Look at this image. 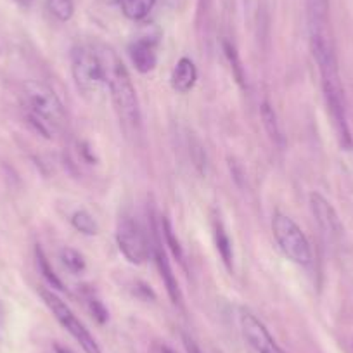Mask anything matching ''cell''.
<instances>
[{
    "label": "cell",
    "instance_id": "1",
    "mask_svg": "<svg viewBox=\"0 0 353 353\" xmlns=\"http://www.w3.org/2000/svg\"><path fill=\"white\" fill-rule=\"evenodd\" d=\"M103 54L106 64V85L110 87L118 118L125 128L137 132L141 128V106L130 74L113 50L103 47Z\"/></svg>",
    "mask_w": 353,
    "mask_h": 353
},
{
    "label": "cell",
    "instance_id": "2",
    "mask_svg": "<svg viewBox=\"0 0 353 353\" xmlns=\"http://www.w3.org/2000/svg\"><path fill=\"white\" fill-rule=\"evenodd\" d=\"M317 66L319 71H321L325 106H327L329 114H331L332 127H334L336 135H338L339 145L350 151V149H353V139L352 132H350L348 117H346L345 88H343L341 77H339L338 59L329 57V61H317Z\"/></svg>",
    "mask_w": 353,
    "mask_h": 353
},
{
    "label": "cell",
    "instance_id": "3",
    "mask_svg": "<svg viewBox=\"0 0 353 353\" xmlns=\"http://www.w3.org/2000/svg\"><path fill=\"white\" fill-rule=\"evenodd\" d=\"M25 99L30 110V121L43 137L49 139L50 132L66 125V110L49 85L28 81L25 85Z\"/></svg>",
    "mask_w": 353,
    "mask_h": 353
},
{
    "label": "cell",
    "instance_id": "4",
    "mask_svg": "<svg viewBox=\"0 0 353 353\" xmlns=\"http://www.w3.org/2000/svg\"><path fill=\"white\" fill-rule=\"evenodd\" d=\"M71 73L74 83L85 96L99 94L106 85V64H104L103 47L77 46L71 52Z\"/></svg>",
    "mask_w": 353,
    "mask_h": 353
},
{
    "label": "cell",
    "instance_id": "5",
    "mask_svg": "<svg viewBox=\"0 0 353 353\" xmlns=\"http://www.w3.org/2000/svg\"><path fill=\"white\" fill-rule=\"evenodd\" d=\"M272 232L281 251L296 265H308L312 261V248L303 230L291 216L277 212L272 219Z\"/></svg>",
    "mask_w": 353,
    "mask_h": 353
},
{
    "label": "cell",
    "instance_id": "6",
    "mask_svg": "<svg viewBox=\"0 0 353 353\" xmlns=\"http://www.w3.org/2000/svg\"><path fill=\"white\" fill-rule=\"evenodd\" d=\"M40 294H42L46 305L54 314V317L57 319V322H59V324L63 325V327L66 329V331L70 332L78 343H80V346L83 348L85 353H101V348L99 345H97L96 339H94V336L88 332V329L78 321L77 315L71 312V308L68 307V305L64 303L56 293L42 290L40 291Z\"/></svg>",
    "mask_w": 353,
    "mask_h": 353
},
{
    "label": "cell",
    "instance_id": "7",
    "mask_svg": "<svg viewBox=\"0 0 353 353\" xmlns=\"http://www.w3.org/2000/svg\"><path fill=\"white\" fill-rule=\"evenodd\" d=\"M117 243L121 254L130 263L141 265L149 256V241L144 229L134 216L123 215L117 227Z\"/></svg>",
    "mask_w": 353,
    "mask_h": 353
},
{
    "label": "cell",
    "instance_id": "8",
    "mask_svg": "<svg viewBox=\"0 0 353 353\" xmlns=\"http://www.w3.org/2000/svg\"><path fill=\"white\" fill-rule=\"evenodd\" d=\"M239 324L244 339L253 348L254 353H286L277 345L276 339L272 338L269 329L265 327L263 322L258 317H254L246 308H241Z\"/></svg>",
    "mask_w": 353,
    "mask_h": 353
},
{
    "label": "cell",
    "instance_id": "9",
    "mask_svg": "<svg viewBox=\"0 0 353 353\" xmlns=\"http://www.w3.org/2000/svg\"><path fill=\"white\" fill-rule=\"evenodd\" d=\"M310 208L315 220H317L319 229L322 230V234H324V237L327 239V243H339L345 230H343L341 220H339L338 213L332 208L331 203H329L324 196L319 194V192H312Z\"/></svg>",
    "mask_w": 353,
    "mask_h": 353
},
{
    "label": "cell",
    "instance_id": "10",
    "mask_svg": "<svg viewBox=\"0 0 353 353\" xmlns=\"http://www.w3.org/2000/svg\"><path fill=\"white\" fill-rule=\"evenodd\" d=\"M128 54L139 73H149L158 64V52H156V40L151 37H142L128 47Z\"/></svg>",
    "mask_w": 353,
    "mask_h": 353
},
{
    "label": "cell",
    "instance_id": "11",
    "mask_svg": "<svg viewBox=\"0 0 353 353\" xmlns=\"http://www.w3.org/2000/svg\"><path fill=\"white\" fill-rule=\"evenodd\" d=\"M154 260H156V265H158L159 276H161L163 283H165L166 293H168L170 300H172L175 305H182V293H181V288H179V281H176L175 274H173L172 265H170L168 258H166L159 241H156Z\"/></svg>",
    "mask_w": 353,
    "mask_h": 353
},
{
    "label": "cell",
    "instance_id": "12",
    "mask_svg": "<svg viewBox=\"0 0 353 353\" xmlns=\"http://www.w3.org/2000/svg\"><path fill=\"white\" fill-rule=\"evenodd\" d=\"M172 88L179 94H188L194 88L196 80H198V70L196 64L189 57H182L175 64L172 71Z\"/></svg>",
    "mask_w": 353,
    "mask_h": 353
},
{
    "label": "cell",
    "instance_id": "13",
    "mask_svg": "<svg viewBox=\"0 0 353 353\" xmlns=\"http://www.w3.org/2000/svg\"><path fill=\"white\" fill-rule=\"evenodd\" d=\"M213 237H215L216 251L222 256L223 263L229 270H232V261H234V251H232V241H230L229 234H227L225 225L220 220V216L213 219Z\"/></svg>",
    "mask_w": 353,
    "mask_h": 353
},
{
    "label": "cell",
    "instance_id": "14",
    "mask_svg": "<svg viewBox=\"0 0 353 353\" xmlns=\"http://www.w3.org/2000/svg\"><path fill=\"white\" fill-rule=\"evenodd\" d=\"M261 120H263V125L265 128H267V132H269L270 139H272L277 145L283 148L284 145L283 132H281L276 111H274V108L270 106L269 101H263V103H261Z\"/></svg>",
    "mask_w": 353,
    "mask_h": 353
},
{
    "label": "cell",
    "instance_id": "15",
    "mask_svg": "<svg viewBox=\"0 0 353 353\" xmlns=\"http://www.w3.org/2000/svg\"><path fill=\"white\" fill-rule=\"evenodd\" d=\"M121 11L132 21H141L154 8L156 0H120Z\"/></svg>",
    "mask_w": 353,
    "mask_h": 353
},
{
    "label": "cell",
    "instance_id": "16",
    "mask_svg": "<svg viewBox=\"0 0 353 353\" xmlns=\"http://www.w3.org/2000/svg\"><path fill=\"white\" fill-rule=\"evenodd\" d=\"M35 256H37V265H39V270H40V274L43 276V279H46L47 283L54 288V290L63 291L64 290L63 281H61L59 277H57V274L54 272V269L50 267L49 260H47L46 253H43V250L40 246L35 248Z\"/></svg>",
    "mask_w": 353,
    "mask_h": 353
},
{
    "label": "cell",
    "instance_id": "17",
    "mask_svg": "<svg viewBox=\"0 0 353 353\" xmlns=\"http://www.w3.org/2000/svg\"><path fill=\"white\" fill-rule=\"evenodd\" d=\"M71 225H73L78 232L85 234V236H96V234H99V225H97V222L94 220V216L88 212H85V210L73 213V216H71Z\"/></svg>",
    "mask_w": 353,
    "mask_h": 353
},
{
    "label": "cell",
    "instance_id": "18",
    "mask_svg": "<svg viewBox=\"0 0 353 353\" xmlns=\"http://www.w3.org/2000/svg\"><path fill=\"white\" fill-rule=\"evenodd\" d=\"M61 261L63 265L70 270L71 274H81L87 269V263H85V258L80 251L73 250V248H63L59 253Z\"/></svg>",
    "mask_w": 353,
    "mask_h": 353
},
{
    "label": "cell",
    "instance_id": "19",
    "mask_svg": "<svg viewBox=\"0 0 353 353\" xmlns=\"http://www.w3.org/2000/svg\"><path fill=\"white\" fill-rule=\"evenodd\" d=\"M161 234H163V239H165V244L168 246V250L172 251L173 256L184 263V250H182L181 246V241L176 239L175 232H173V227L168 219L161 220Z\"/></svg>",
    "mask_w": 353,
    "mask_h": 353
},
{
    "label": "cell",
    "instance_id": "20",
    "mask_svg": "<svg viewBox=\"0 0 353 353\" xmlns=\"http://www.w3.org/2000/svg\"><path fill=\"white\" fill-rule=\"evenodd\" d=\"M223 52H225L227 61H229L234 78H236V81L241 85V87H244V68L243 64H241L236 46H234L232 42H229V40H223Z\"/></svg>",
    "mask_w": 353,
    "mask_h": 353
},
{
    "label": "cell",
    "instance_id": "21",
    "mask_svg": "<svg viewBox=\"0 0 353 353\" xmlns=\"http://www.w3.org/2000/svg\"><path fill=\"white\" fill-rule=\"evenodd\" d=\"M47 9L59 21H70L73 18V0H47Z\"/></svg>",
    "mask_w": 353,
    "mask_h": 353
},
{
    "label": "cell",
    "instance_id": "22",
    "mask_svg": "<svg viewBox=\"0 0 353 353\" xmlns=\"http://www.w3.org/2000/svg\"><path fill=\"white\" fill-rule=\"evenodd\" d=\"M88 308H90V314L94 315V319H96L99 324H106L108 319H110V314H108V308L104 307V303L101 300H97V298L90 296L88 298Z\"/></svg>",
    "mask_w": 353,
    "mask_h": 353
},
{
    "label": "cell",
    "instance_id": "23",
    "mask_svg": "<svg viewBox=\"0 0 353 353\" xmlns=\"http://www.w3.org/2000/svg\"><path fill=\"white\" fill-rule=\"evenodd\" d=\"M182 341H184L185 352H188V353H203V350L199 348L198 343H196L194 339L191 338V336L184 334V336H182Z\"/></svg>",
    "mask_w": 353,
    "mask_h": 353
},
{
    "label": "cell",
    "instance_id": "24",
    "mask_svg": "<svg viewBox=\"0 0 353 353\" xmlns=\"http://www.w3.org/2000/svg\"><path fill=\"white\" fill-rule=\"evenodd\" d=\"M54 352H56V353H73V352H71V350L64 348V346L57 345V343H56V345H54Z\"/></svg>",
    "mask_w": 353,
    "mask_h": 353
},
{
    "label": "cell",
    "instance_id": "25",
    "mask_svg": "<svg viewBox=\"0 0 353 353\" xmlns=\"http://www.w3.org/2000/svg\"><path fill=\"white\" fill-rule=\"evenodd\" d=\"M161 353H175V352H173L172 348H168V346H163V348H161Z\"/></svg>",
    "mask_w": 353,
    "mask_h": 353
},
{
    "label": "cell",
    "instance_id": "26",
    "mask_svg": "<svg viewBox=\"0 0 353 353\" xmlns=\"http://www.w3.org/2000/svg\"><path fill=\"white\" fill-rule=\"evenodd\" d=\"M16 2H19V4H30L32 0H16Z\"/></svg>",
    "mask_w": 353,
    "mask_h": 353
}]
</instances>
